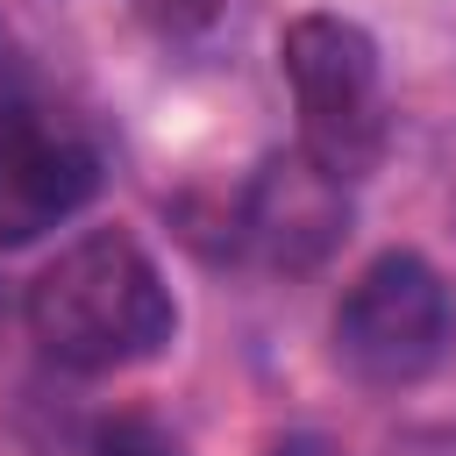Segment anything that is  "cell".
<instances>
[{"label":"cell","mask_w":456,"mask_h":456,"mask_svg":"<svg viewBox=\"0 0 456 456\" xmlns=\"http://www.w3.org/2000/svg\"><path fill=\"white\" fill-rule=\"evenodd\" d=\"M21 314H28V342L71 378L135 370L164 356L178 335V299L157 256L128 228H86L78 242H64L36 271Z\"/></svg>","instance_id":"obj_1"},{"label":"cell","mask_w":456,"mask_h":456,"mask_svg":"<svg viewBox=\"0 0 456 456\" xmlns=\"http://www.w3.org/2000/svg\"><path fill=\"white\" fill-rule=\"evenodd\" d=\"M278 71L292 86V114H299V150L314 164H328L335 178H363L385 157L392 114H385V64L378 43L349 21V14H299L285 21L278 43Z\"/></svg>","instance_id":"obj_2"},{"label":"cell","mask_w":456,"mask_h":456,"mask_svg":"<svg viewBox=\"0 0 456 456\" xmlns=\"http://www.w3.org/2000/svg\"><path fill=\"white\" fill-rule=\"evenodd\" d=\"M449 321H456L449 278L413 249H385L342 285L328 335H335V363L356 385L399 392V385H420L442 363Z\"/></svg>","instance_id":"obj_3"},{"label":"cell","mask_w":456,"mask_h":456,"mask_svg":"<svg viewBox=\"0 0 456 456\" xmlns=\"http://www.w3.org/2000/svg\"><path fill=\"white\" fill-rule=\"evenodd\" d=\"M100 178V142L0 64V249L43 242L71 214H86Z\"/></svg>","instance_id":"obj_4"},{"label":"cell","mask_w":456,"mask_h":456,"mask_svg":"<svg viewBox=\"0 0 456 456\" xmlns=\"http://www.w3.org/2000/svg\"><path fill=\"white\" fill-rule=\"evenodd\" d=\"M235 235L242 249L264 264V271H321L342 235H349V178H335L328 164H314L299 142L292 150H271L249 185H242V207H235Z\"/></svg>","instance_id":"obj_5"},{"label":"cell","mask_w":456,"mask_h":456,"mask_svg":"<svg viewBox=\"0 0 456 456\" xmlns=\"http://www.w3.org/2000/svg\"><path fill=\"white\" fill-rule=\"evenodd\" d=\"M93 456H185L157 420H142V413H121V420H107L100 435H93Z\"/></svg>","instance_id":"obj_6"},{"label":"cell","mask_w":456,"mask_h":456,"mask_svg":"<svg viewBox=\"0 0 456 456\" xmlns=\"http://www.w3.org/2000/svg\"><path fill=\"white\" fill-rule=\"evenodd\" d=\"M271 456H328V449H321V442H314V435H285V442H278V449H271Z\"/></svg>","instance_id":"obj_7"}]
</instances>
